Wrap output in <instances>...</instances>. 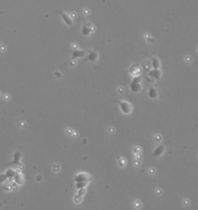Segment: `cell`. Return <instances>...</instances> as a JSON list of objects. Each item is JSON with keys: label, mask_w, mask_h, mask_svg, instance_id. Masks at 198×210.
<instances>
[{"label": "cell", "mask_w": 198, "mask_h": 210, "mask_svg": "<svg viewBox=\"0 0 198 210\" xmlns=\"http://www.w3.org/2000/svg\"><path fill=\"white\" fill-rule=\"evenodd\" d=\"M161 71L160 69H152L149 71V75L156 80H160L161 77Z\"/></svg>", "instance_id": "52a82bcc"}, {"label": "cell", "mask_w": 198, "mask_h": 210, "mask_svg": "<svg viewBox=\"0 0 198 210\" xmlns=\"http://www.w3.org/2000/svg\"><path fill=\"white\" fill-rule=\"evenodd\" d=\"M81 32H82L84 36H86V37L89 36L93 32V30L91 29V26L89 25L88 23H84L82 28H81Z\"/></svg>", "instance_id": "8992f818"}, {"label": "cell", "mask_w": 198, "mask_h": 210, "mask_svg": "<svg viewBox=\"0 0 198 210\" xmlns=\"http://www.w3.org/2000/svg\"><path fill=\"white\" fill-rule=\"evenodd\" d=\"M59 14H60L61 19H63V21L66 23V25L69 26V27L73 26V20L67 13H65L63 11H59Z\"/></svg>", "instance_id": "277c9868"}, {"label": "cell", "mask_w": 198, "mask_h": 210, "mask_svg": "<svg viewBox=\"0 0 198 210\" xmlns=\"http://www.w3.org/2000/svg\"><path fill=\"white\" fill-rule=\"evenodd\" d=\"M164 151V146H158L157 149H156L155 152H154V156H160L163 154V152Z\"/></svg>", "instance_id": "8fae6325"}, {"label": "cell", "mask_w": 198, "mask_h": 210, "mask_svg": "<svg viewBox=\"0 0 198 210\" xmlns=\"http://www.w3.org/2000/svg\"><path fill=\"white\" fill-rule=\"evenodd\" d=\"M86 55V51L84 50H74L71 54V60H75L78 58H82Z\"/></svg>", "instance_id": "3957f363"}, {"label": "cell", "mask_w": 198, "mask_h": 210, "mask_svg": "<svg viewBox=\"0 0 198 210\" xmlns=\"http://www.w3.org/2000/svg\"><path fill=\"white\" fill-rule=\"evenodd\" d=\"M149 98H152V99L157 98L158 92L156 90V89H155V88H150L149 90Z\"/></svg>", "instance_id": "9c48e42d"}, {"label": "cell", "mask_w": 198, "mask_h": 210, "mask_svg": "<svg viewBox=\"0 0 198 210\" xmlns=\"http://www.w3.org/2000/svg\"><path fill=\"white\" fill-rule=\"evenodd\" d=\"M87 180H88V175H87L86 174H80V175H77V177L75 178V181H77V183L84 182V181H86Z\"/></svg>", "instance_id": "ba28073f"}, {"label": "cell", "mask_w": 198, "mask_h": 210, "mask_svg": "<svg viewBox=\"0 0 198 210\" xmlns=\"http://www.w3.org/2000/svg\"><path fill=\"white\" fill-rule=\"evenodd\" d=\"M130 89H131L132 92L134 93L138 92L142 89L140 77H135L132 79L131 85H130Z\"/></svg>", "instance_id": "7a4b0ae2"}, {"label": "cell", "mask_w": 198, "mask_h": 210, "mask_svg": "<svg viewBox=\"0 0 198 210\" xmlns=\"http://www.w3.org/2000/svg\"><path fill=\"white\" fill-rule=\"evenodd\" d=\"M152 66L153 69H159L160 66V61L157 58L154 57V58H152Z\"/></svg>", "instance_id": "30bf717a"}, {"label": "cell", "mask_w": 198, "mask_h": 210, "mask_svg": "<svg viewBox=\"0 0 198 210\" xmlns=\"http://www.w3.org/2000/svg\"><path fill=\"white\" fill-rule=\"evenodd\" d=\"M98 54L97 53L96 50H91L88 54L86 59H85V61H90V62H96L98 61Z\"/></svg>", "instance_id": "5b68a950"}, {"label": "cell", "mask_w": 198, "mask_h": 210, "mask_svg": "<svg viewBox=\"0 0 198 210\" xmlns=\"http://www.w3.org/2000/svg\"><path fill=\"white\" fill-rule=\"evenodd\" d=\"M116 102L119 106L121 112L125 114H129L132 111V105L127 101H116Z\"/></svg>", "instance_id": "6da1fadb"}]
</instances>
